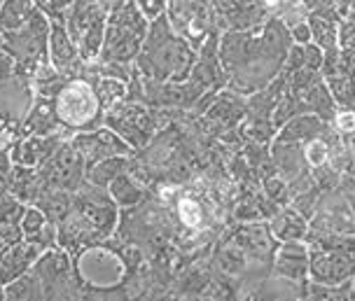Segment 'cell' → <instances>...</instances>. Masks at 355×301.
I'll return each instance as SVG.
<instances>
[{
    "label": "cell",
    "mask_w": 355,
    "mask_h": 301,
    "mask_svg": "<svg viewBox=\"0 0 355 301\" xmlns=\"http://www.w3.org/2000/svg\"><path fill=\"white\" fill-rule=\"evenodd\" d=\"M355 255L344 253H322L309 248V280L320 285H341L353 280Z\"/></svg>",
    "instance_id": "cell-1"
},
{
    "label": "cell",
    "mask_w": 355,
    "mask_h": 301,
    "mask_svg": "<svg viewBox=\"0 0 355 301\" xmlns=\"http://www.w3.org/2000/svg\"><path fill=\"white\" fill-rule=\"evenodd\" d=\"M96 115V96L85 82H73L59 96V117L68 124H85Z\"/></svg>",
    "instance_id": "cell-2"
},
{
    "label": "cell",
    "mask_w": 355,
    "mask_h": 301,
    "mask_svg": "<svg viewBox=\"0 0 355 301\" xmlns=\"http://www.w3.org/2000/svg\"><path fill=\"white\" fill-rule=\"evenodd\" d=\"M325 84L337 108L355 110V73L332 75V77H325Z\"/></svg>",
    "instance_id": "cell-3"
},
{
    "label": "cell",
    "mask_w": 355,
    "mask_h": 301,
    "mask_svg": "<svg viewBox=\"0 0 355 301\" xmlns=\"http://www.w3.org/2000/svg\"><path fill=\"white\" fill-rule=\"evenodd\" d=\"M274 234L278 236V238H283L285 243L288 241H302L304 236H306V231H309V227H306V219H304L300 212L297 210H283L281 215H278L276 219H274Z\"/></svg>",
    "instance_id": "cell-4"
},
{
    "label": "cell",
    "mask_w": 355,
    "mask_h": 301,
    "mask_svg": "<svg viewBox=\"0 0 355 301\" xmlns=\"http://www.w3.org/2000/svg\"><path fill=\"white\" fill-rule=\"evenodd\" d=\"M309 28H311V35H313L315 45L320 49H339V26L337 21H329V19H322V17H311L309 19Z\"/></svg>",
    "instance_id": "cell-5"
},
{
    "label": "cell",
    "mask_w": 355,
    "mask_h": 301,
    "mask_svg": "<svg viewBox=\"0 0 355 301\" xmlns=\"http://www.w3.org/2000/svg\"><path fill=\"white\" fill-rule=\"evenodd\" d=\"M306 301H353L351 280L341 285H320V283H311L309 280Z\"/></svg>",
    "instance_id": "cell-6"
},
{
    "label": "cell",
    "mask_w": 355,
    "mask_h": 301,
    "mask_svg": "<svg viewBox=\"0 0 355 301\" xmlns=\"http://www.w3.org/2000/svg\"><path fill=\"white\" fill-rule=\"evenodd\" d=\"M332 127V124H329ZM327 154H329V147H327V140H325V134L318 136V138H311L302 145V156H304V164L311 166V168H318V166H325L327 164Z\"/></svg>",
    "instance_id": "cell-7"
},
{
    "label": "cell",
    "mask_w": 355,
    "mask_h": 301,
    "mask_svg": "<svg viewBox=\"0 0 355 301\" xmlns=\"http://www.w3.org/2000/svg\"><path fill=\"white\" fill-rule=\"evenodd\" d=\"M332 129L337 131L339 136H346L351 134V131L355 129V110H346V108H337V112H334L332 117Z\"/></svg>",
    "instance_id": "cell-8"
},
{
    "label": "cell",
    "mask_w": 355,
    "mask_h": 301,
    "mask_svg": "<svg viewBox=\"0 0 355 301\" xmlns=\"http://www.w3.org/2000/svg\"><path fill=\"white\" fill-rule=\"evenodd\" d=\"M180 219L187 224V227L196 229L201 224V210H199V203L192 199H182L180 201Z\"/></svg>",
    "instance_id": "cell-9"
},
{
    "label": "cell",
    "mask_w": 355,
    "mask_h": 301,
    "mask_svg": "<svg viewBox=\"0 0 355 301\" xmlns=\"http://www.w3.org/2000/svg\"><path fill=\"white\" fill-rule=\"evenodd\" d=\"M304 68L311 73H315V71H320L322 68V49L318 45H304Z\"/></svg>",
    "instance_id": "cell-10"
},
{
    "label": "cell",
    "mask_w": 355,
    "mask_h": 301,
    "mask_svg": "<svg viewBox=\"0 0 355 301\" xmlns=\"http://www.w3.org/2000/svg\"><path fill=\"white\" fill-rule=\"evenodd\" d=\"M293 37L300 45H309L311 42V28H309V24L306 21H300V24H295L293 26Z\"/></svg>",
    "instance_id": "cell-11"
},
{
    "label": "cell",
    "mask_w": 355,
    "mask_h": 301,
    "mask_svg": "<svg viewBox=\"0 0 355 301\" xmlns=\"http://www.w3.org/2000/svg\"><path fill=\"white\" fill-rule=\"evenodd\" d=\"M285 190V185L281 183V180H266V192H269V197H281Z\"/></svg>",
    "instance_id": "cell-12"
},
{
    "label": "cell",
    "mask_w": 355,
    "mask_h": 301,
    "mask_svg": "<svg viewBox=\"0 0 355 301\" xmlns=\"http://www.w3.org/2000/svg\"><path fill=\"white\" fill-rule=\"evenodd\" d=\"M341 140H344V145L351 149V154L355 156V129L351 131V134H346V136H341Z\"/></svg>",
    "instance_id": "cell-13"
},
{
    "label": "cell",
    "mask_w": 355,
    "mask_h": 301,
    "mask_svg": "<svg viewBox=\"0 0 355 301\" xmlns=\"http://www.w3.org/2000/svg\"><path fill=\"white\" fill-rule=\"evenodd\" d=\"M351 297L355 301V275H353V280H351Z\"/></svg>",
    "instance_id": "cell-14"
}]
</instances>
